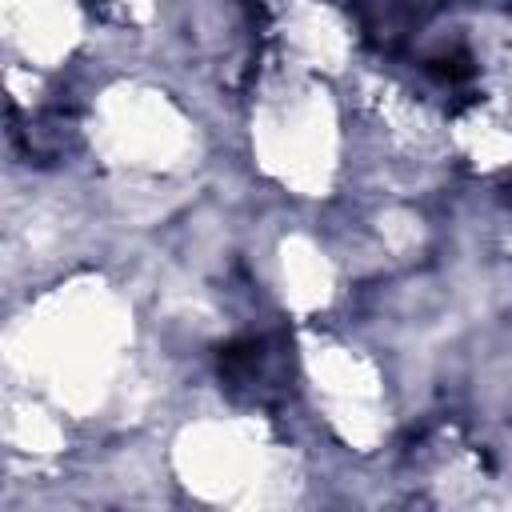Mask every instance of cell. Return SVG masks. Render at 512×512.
I'll use <instances>...</instances> for the list:
<instances>
[{
    "label": "cell",
    "mask_w": 512,
    "mask_h": 512,
    "mask_svg": "<svg viewBox=\"0 0 512 512\" xmlns=\"http://www.w3.org/2000/svg\"><path fill=\"white\" fill-rule=\"evenodd\" d=\"M292 348L276 336H244L220 348L216 372L220 388L252 408H272L288 396L292 384Z\"/></svg>",
    "instance_id": "6da1fadb"
},
{
    "label": "cell",
    "mask_w": 512,
    "mask_h": 512,
    "mask_svg": "<svg viewBox=\"0 0 512 512\" xmlns=\"http://www.w3.org/2000/svg\"><path fill=\"white\" fill-rule=\"evenodd\" d=\"M424 68H428L444 88H464V84H472V76H476V64H472V56H468L464 48H444V52L432 56Z\"/></svg>",
    "instance_id": "7a4b0ae2"
}]
</instances>
